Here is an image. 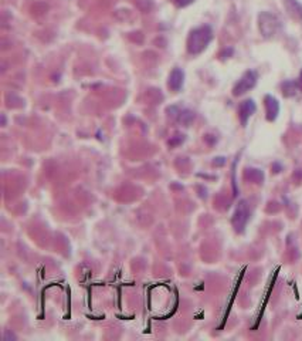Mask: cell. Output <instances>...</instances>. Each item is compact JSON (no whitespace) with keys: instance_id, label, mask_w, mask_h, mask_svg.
I'll return each instance as SVG.
<instances>
[{"instance_id":"3957f363","label":"cell","mask_w":302,"mask_h":341,"mask_svg":"<svg viewBox=\"0 0 302 341\" xmlns=\"http://www.w3.org/2000/svg\"><path fill=\"white\" fill-rule=\"evenodd\" d=\"M258 80V74L254 70L245 71L241 76V78L237 81V84L233 88V95L234 97H240V95L245 94L247 91H250L251 88H254Z\"/></svg>"},{"instance_id":"7a4b0ae2","label":"cell","mask_w":302,"mask_h":341,"mask_svg":"<svg viewBox=\"0 0 302 341\" xmlns=\"http://www.w3.org/2000/svg\"><path fill=\"white\" fill-rule=\"evenodd\" d=\"M258 27H260L261 35L266 38H271L279 32L281 22L275 14L269 12H263L258 16Z\"/></svg>"},{"instance_id":"7c38bea8","label":"cell","mask_w":302,"mask_h":341,"mask_svg":"<svg viewBox=\"0 0 302 341\" xmlns=\"http://www.w3.org/2000/svg\"><path fill=\"white\" fill-rule=\"evenodd\" d=\"M298 84H300V87L302 88V71H301V74H300V81H298Z\"/></svg>"},{"instance_id":"30bf717a","label":"cell","mask_w":302,"mask_h":341,"mask_svg":"<svg viewBox=\"0 0 302 341\" xmlns=\"http://www.w3.org/2000/svg\"><path fill=\"white\" fill-rule=\"evenodd\" d=\"M176 115H177V121L180 124L186 125V127H189L193 122V119H195V113H192L189 110H177Z\"/></svg>"},{"instance_id":"8992f818","label":"cell","mask_w":302,"mask_h":341,"mask_svg":"<svg viewBox=\"0 0 302 341\" xmlns=\"http://www.w3.org/2000/svg\"><path fill=\"white\" fill-rule=\"evenodd\" d=\"M264 104H266V117L268 121H275L279 114V103L278 100L272 95H266L264 98Z\"/></svg>"},{"instance_id":"6da1fadb","label":"cell","mask_w":302,"mask_h":341,"mask_svg":"<svg viewBox=\"0 0 302 341\" xmlns=\"http://www.w3.org/2000/svg\"><path fill=\"white\" fill-rule=\"evenodd\" d=\"M211 40H213V29L210 26L204 24L196 27L190 32V35L187 37V51L193 56L200 54L207 48Z\"/></svg>"},{"instance_id":"8fae6325","label":"cell","mask_w":302,"mask_h":341,"mask_svg":"<svg viewBox=\"0 0 302 341\" xmlns=\"http://www.w3.org/2000/svg\"><path fill=\"white\" fill-rule=\"evenodd\" d=\"M172 1L176 4V7H186L189 4H192L195 0H172Z\"/></svg>"},{"instance_id":"52a82bcc","label":"cell","mask_w":302,"mask_h":341,"mask_svg":"<svg viewBox=\"0 0 302 341\" xmlns=\"http://www.w3.org/2000/svg\"><path fill=\"white\" fill-rule=\"evenodd\" d=\"M183 82H185V73H183L182 69L176 67V69L172 70L170 76H169L168 85H169V88H170L172 91L177 93V91L183 87Z\"/></svg>"},{"instance_id":"ba28073f","label":"cell","mask_w":302,"mask_h":341,"mask_svg":"<svg viewBox=\"0 0 302 341\" xmlns=\"http://www.w3.org/2000/svg\"><path fill=\"white\" fill-rule=\"evenodd\" d=\"M285 3V9L290 14L291 17L301 20L302 22V4L298 0H284Z\"/></svg>"},{"instance_id":"5b68a950","label":"cell","mask_w":302,"mask_h":341,"mask_svg":"<svg viewBox=\"0 0 302 341\" xmlns=\"http://www.w3.org/2000/svg\"><path fill=\"white\" fill-rule=\"evenodd\" d=\"M256 110L257 106L253 100H245L240 104V107H238V117H240V122H241L243 127L247 125L248 119L256 113Z\"/></svg>"},{"instance_id":"277c9868","label":"cell","mask_w":302,"mask_h":341,"mask_svg":"<svg viewBox=\"0 0 302 341\" xmlns=\"http://www.w3.org/2000/svg\"><path fill=\"white\" fill-rule=\"evenodd\" d=\"M248 219H250V208H248V203H247V200H240L238 205H237V208H235L234 215H233L232 222L234 229H235L238 233H241V232L244 230L245 225L248 222Z\"/></svg>"},{"instance_id":"9c48e42d","label":"cell","mask_w":302,"mask_h":341,"mask_svg":"<svg viewBox=\"0 0 302 341\" xmlns=\"http://www.w3.org/2000/svg\"><path fill=\"white\" fill-rule=\"evenodd\" d=\"M281 88H282V94L285 97H294V95L298 93V90L301 88L298 81H284L281 84Z\"/></svg>"}]
</instances>
